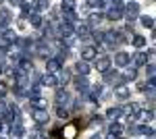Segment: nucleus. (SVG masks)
I'll return each instance as SVG.
<instances>
[{"label":"nucleus","mask_w":156,"mask_h":139,"mask_svg":"<svg viewBox=\"0 0 156 139\" xmlns=\"http://www.w3.org/2000/svg\"><path fill=\"white\" fill-rule=\"evenodd\" d=\"M125 40H127V35H123V31H115V29L104 31V46H108V48H115L117 44H123Z\"/></svg>","instance_id":"nucleus-1"},{"label":"nucleus","mask_w":156,"mask_h":139,"mask_svg":"<svg viewBox=\"0 0 156 139\" xmlns=\"http://www.w3.org/2000/svg\"><path fill=\"white\" fill-rule=\"evenodd\" d=\"M123 17H125L129 23H133V21L140 17V4L133 2V0H131V2H127V4L123 6Z\"/></svg>","instance_id":"nucleus-2"},{"label":"nucleus","mask_w":156,"mask_h":139,"mask_svg":"<svg viewBox=\"0 0 156 139\" xmlns=\"http://www.w3.org/2000/svg\"><path fill=\"white\" fill-rule=\"evenodd\" d=\"M42 87H58V79H56V73H46L42 79H40Z\"/></svg>","instance_id":"nucleus-3"},{"label":"nucleus","mask_w":156,"mask_h":139,"mask_svg":"<svg viewBox=\"0 0 156 139\" xmlns=\"http://www.w3.org/2000/svg\"><path fill=\"white\" fill-rule=\"evenodd\" d=\"M110 64H112V62H110V58H108V56H96V58H94V67H96L100 73L108 71V69H110Z\"/></svg>","instance_id":"nucleus-4"},{"label":"nucleus","mask_w":156,"mask_h":139,"mask_svg":"<svg viewBox=\"0 0 156 139\" xmlns=\"http://www.w3.org/2000/svg\"><path fill=\"white\" fill-rule=\"evenodd\" d=\"M115 64H117V67H129V64H131V54H129V52H117Z\"/></svg>","instance_id":"nucleus-5"},{"label":"nucleus","mask_w":156,"mask_h":139,"mask_svg":"<svg viewBox=\"0 0 156 139\" xmlns=\"http://www.w3.org/2000/svg\"><path fill=\"white\" fill-rule=\"evenodd\" d=\"M34 120H36L37 125L48 123V110L46 108H34Z\"/></svg>","instance_id":"nucleus-6"},{"label":"nucleus","mask_w":156,"mask_h":139,"mask_svg":"<svg viewBox=\"0 0 156 139\" xmlns=\"http://www.w3.org/2000/svg\"><path fill=\"white\" fill-rule=\"evenodd\" d=\"M56 106H69L71 104V96L65 92V89H56Z\"/></svg>","instance_id":"nucleus-7"},{"label":"nucleus","mask_w":156,"mask_h":139,"mask_svg":"<svg viewBox=\"0 0 156 139\" xmlns=\"http://www.w3.org/2000/svg\"><path fill=\"white\" fill-rule=\"evenodd\" d=\"M121 79H123V83L135 81V79H137V69H135V67H127V69H125V73L121 75Z\"/></svg>","instance_id":"nucleus-8"},{"label":"nucleus","mask_w":156,"mask_h":139,"mask_svg":"<svg viewBox=\"0 0 156 139\" xmlns=\"http://www.w3.org/2000/svg\"><path fill=\"white\" fill-rule=\"evenodd\" d=\"M36 48H37V56H42L44 60H46V58H50V54H52V48H50L48 44L44 42V40H42V42H37Z\"/></svg>","instance_id":"nucleus-9"},{"label":"nucleus","mask_w":156,"mask_h":139,"mask_svg":"<svg viewBox=\"0 0 156 139\" xmlns=\"http://www.w3.org/2000/svg\"><path fill=\"white\" fill-rule=\"evenodd\" d=\"M98 56V50L92 46H85L81 48V60H85V62H90V60H94V58Z\"/></svg>","instance_id":"nucleus-10"},{"label":"nucleus","mask_w":156,"mask_h":139,"mask_svg":"<svg viewBox=\"0 0 156 139\" xmlns=\"http://www.w3.org/2000/svg\"><path fill=\"white\" fill-rule=\"evenodd\" d=\"M73 83H75V87L79 89V93H85V92H87V87H90V81L85 79L83 75H79V77H75V79H73Z\"/></svg>","instance_id":"nucleus-11"},{"label":"nucleus","mask_w":156,"mask_h":139,"mask_svg":"<svg viewBox=\"0 0 156 139\" xmlns=\"http://www.w3.org/2000/svg\"><path fill=\"white\" fill-rule=\"evenodd\" d=\"M58 69H62V62H58L56 58H46V73H56Z\"/></svg>","instance_id":"nucleus-12"},{"label":"nucleus","mask_w":156,"mask_h":139,"mask_svg":"<svg viewBox=\"0 0 156 139\" xmlns=\"http://www.w3.org/2000/svg\"><path fill=\"white\" fill-rule=\"evenodd\" d=\"M90 33H92V27H90V25L75 23V35H77V37H87Z\"/></svg>","instance_id":"nucleus-13"},{"label":"nucleus","mask_w":156,"mask_h":139,"mask_svg":"<svg viewBox=\"0 0 156 139\" xmlns=\"http://www.w3.org/2000/svg\"><path fill=\"white\" fill-rule=\"evenodd\" d=\"M9 131H11L12 137H17V139H21L25 135V129H23V125H21V123H11Z\"/></svg>","instance_id":"nucleus-14"},{"label":"nucleus","mask_w":156,"mask_h":139,"mask_svg":"<svg viewBox=\"0 0 156 139\" xmlns=\"http://www.w3.org/2000/svg\"><path fill=\"white\" fill-rule=\"evenodd\" d=\"M133 64H135V67H146V64H148V54H146L144 50L135 52V56H133Z\"/></svg>","instance_id":"nucleus-15"},{"label":"nucleus","mask_w":156,"mask_h":139,"mask_svg":"<svg viewBox=\"0 0 156 139\" xmlns=\"http://www.w3.org/2000/svg\"><path fill=\"white\" fill-rule=\"evenodd\" d=\"M31 9H34L36 12L48 11V9H50V2H48V0H31Z\"/></svg>","instance_id":"nucleus-16"},{"label":"nucleus","mask_w":156,"mask_h":139,"mask_svg":"<svg viewBox=\"0 0 156 139\" xmlns=\"http://www.w3.org/2000/svg\"><path fill=\"white\" fill-rule=\"evenodd\" d=\"M75 71H77V75H83V77H87V73L92 71V67H90V62H85V60H79V62L75 64Z\"/></svg>","instance_id":"nucleus-17"},{"label":"nucleus","mask_w":156,"mask_h":139,"mask_svg":"<svg viewBox=\"0 0 156 139\" xmlns=\"http://www.w3.org/2000/svg\"><path fill=\"white\" fill-rule=\"evenodd\" d=\"M27 19H29V23L34 25V27H42V25H44V21H42V15H40V12H36V11L29 12V15H27Z\"/></svg>","instance_id":"nucleus-18"},{"label":"nucleus","mask_w":156,"mask_h":139,"mask_svg":"<svg viewBox=\"0 0 156 139\" xmlns=\"http://www.w3.org/2000/svg\"><path fill=\"white\" fill-rule=\"evenodd\" d=\"M115 93H117L119 98H123V100H127V98H129V87H127V83H121V85H117Z\"/></svg>","instance_id":"nucleus-19"},{"label":"nucleus","mask_w":156,"mask_h":139,"mask_svg":"<svg viewBox=\"0 0 156 139\" xmlns=\"http://www.w3.org/2000/svg\"><path fill=\"white\" fill-rule=\"evenodd\" d=\"M106 19H110V21H119V19H123V11H119V9H108L106 12Z\"/></svg>","instance_id":"nucleus-20"},{"label":"nucleus","mask_w":156,"mask_h":139,"mask_svg":"<svg viewBox=\"0 0 156 139\" xmlns=\"http://www.w3.org/2000/svg\"><path fill=\"white\" fill-rule=\"evenodd\" d=\"M108 133H110V135H115V137H121V135H123V125H119V123L115 120V123L108 127Z\"/></svg>","instance_id":"nucleus-21"},{"label":"nucleus","mask_w":156,"mask_h":139,"mask_svg":"<svg viewBox=\"0 0 156 139\" xmlns=\"http://www.w3.org/2000/svg\"><path fill=\"white\" fill-rule=\"evenodd\" d=\"M131 44L137 48V50H142V48L146 46V37L144 35H131Z\"/></svg>","instance_id":"nucleus-22"},{"label":"nucleus","mask_w":156,"mask_h":139,"mask_svg":"<svg viewBox=\"0 0 156 139\" xmlns=\"http://www.w3.org/2000/svg\"><path fill=\"white\" fill-rule=\"evenodd\" d=\"M121 114H123V112H121V108H108V112H106V116L110 118V120H119Z\"/></svg>","instance_id":"nucleus-23"},{"label":"nucleus","mask_w":156,"mask_h":139,"mask_svg":"<svg viewBox=\"0 0 156 139\" xmlns=\"http://www.w3.org/2000/svg\"><path fill=\"white\" fill-rule=\"evenodd\" d=\"M75 0H62L60 2V9H62V12H67V11H75Z\"/></svg>","instance_id":"nucleus-24"},{"label":"nucleus","mask_w":156,"mask_h":139,"mask_svg":"<svg viewBox=\"0 0 156 139\" xmlns=\"http://www.w3.org/2000/svg\"><path fill=\"white\" fill-rule=\"evenodd\" d=\"M142 25H144L146 29H154V17H150V15L142 17Z\"/></svg>","instance_id":"nucleus-25"},{"label":"nucleus","mask_w":156,"mask_h":139,"mask_svg":"<svg viewBox=\"0 0 156 139\" xmlns=\"http://www.w3.org/2000/svg\"><path fill=\"white\" fill-rule=\"evenodd\" d=\"M19 6H21V12H23V17H27V15H29V12L34 11V9H31V4H29V2H21V4H19Z\"/></svg>","instance_id":"nucleus-26"},{"label":"nucleus","mask_w":156,"mask_h":139,"mask_svg":"<svg viewBox=\"0 0 156 139\" xmlns=\"http://www.w3.org/2000/svg\"><path fill=\"white\" fill-rule=\"evenodd\" d=\"M56 114H58V118H67V116H69V112H67V108L56 106Z\"/></svg>","instance_id":"nucleus-27"},{"label":"nucleus","mask_w":156,"mask_h":139,"mask_svg":"<svg viewBox=\"0 0 156 139\" xmlns=\"http://www.w3.org/2000/svg\"><path fill=\"white\" fill-rule=\"evenodd\" d=\"M102 4H104L102 0H87V6H90V9H100Z\"/></svg>","instance_id":"nucleus-28"},{"label":"nucleus","mask_w":156,"mask_h":139,"mask_svg":"<svg viewBox=\"0 0 156 139\" xmlns=\"http://www.w3.org/2000/svg\"><path fill=\"white\" fill-rule=\"evenodd\" d=\"M94 42H96V44H104V33L94 31Z\"/></svg>","instance_id":"nucleus-29"},{"label":"nucleus","mask_w":156,"mask_h":139,"mask_svg":"<svg viewBox=\"0 0 156 139\" xmlns=\"http://www.w3.org/2000/svg\"><path fill=\"white\" fill-rule=\"evenodd\" d=\"M62 135H65V139H73V137H75V127H69Z\"/></svg>","instance_id":"nucleus-30"},{"label":"nucleus","mask_w":156,"mask_h":139,"mask_svg":"<svg viewBox=\"0 0 156 139\" xmlns=\"http://www.w3.org/2000/svg\"><path fill=\"white\" fill-rule=\"evenodd\" d=\"M146 73H148V77H150V79L154 77V64H152V62H150V64H146Z\"/></svg>","instance_id":"nucleus-31"},{"label":"nucleus","mask_w":156,"mask_h":139,"mask_svg":"<svg viewBox=\"0 0 156 139\" xmlns=\"http://www.w3.org/2000/svg\"><path fill=\"white\" fill-rule=\"evenodd\" d=\"M92 125H102V118H100V116H94V118H92Z\"/></svg>","instance_id":"nucleus-32"},{"label":"nucleus","mask_w":156,"mask_h":139,"mask_svg":"<svg viewBox=\"0 0 156 139\" xmlns=\"http://www.w3.org/2000/svg\"><path fill=\"white\" fill-rule=\"evenodd\" d=\"M9 2H11L12 6H19V4H21V2H23V0H9Z\"/></svg>","instance_id":"nucleus-33"},{"label":"nucleus","mask_w":156,"mask_h":139,"mask_svg":"<svg viewBox=\"0 0 156 139\" xmlns=\"http://www.w3.org/2000/svg\"><path fill=\"white\" fill-rule=\"evenodd\" d=\"M106 139H119V137H115V135H110V133H108V135H106Z\"/></svg>","instance_id":"nucleus-34"},{"label":"nucleus","mask_w":156,"mask_h":139,"mask_svg":"<svg viewBox=\"0 0 156 139\" xmlns=\"http://www.w3.org/2000/svg\"><path fill=\"white\" fill-rule=\"evenodd\" d=\"M90 139H102V137H100V135H92Z\"/></svg>","instance_id":"nucleus-35"},{"label":"nucleus","mask_w":156,"mask_h":139,"mask_svg":"<svg viewBox=\"0 0 156 139\" xmlns=\"http://www.w3.org/2000/svg\"><path fill=\"white\" fill-rule=\"evenodd\" d=\"M0 139H6V137H4V135H0Z\"/></svg>","instance_id":"nucleus-36"},{"label":"nucleus","mask_w":156,"mask_h":139,"mask_svg":"<svg viewBox=\"0 0 156 139\" xmlns=\"http://www.w3.org/2000/svg\"><path fill=\"white\" fill-rule=\"evenodd\" d=\"M2 2H4V0H0V4H2Z\"/></svg>","instance_id":"nucleus-37"}]
</instances>
